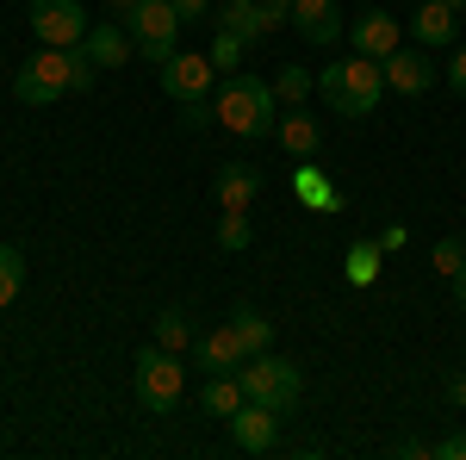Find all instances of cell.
<instances>
[{
  "instance_id": "cell-1",
  "label": "cell",
  "mask_w": 466,
  "mask_h": 460,
  "mask_svg": "<svg viewBox=\"0 0 466 460\" xmlns=\"http://www.w3.org/2000/svg\"><path fill=\"white\" fill-rule=\"evenodd\" d=\"M218 125H224L230 138H243V143H261L280 125V94H274V81H261V75H249V69H230L224 87H218Z\"/></svg>"
},
{
  "instance_id": "cell-2",
  "label": "cell",
  "mask_w": 466,
  "mask_h": 460,
  "mask_svg": "<svg viewBox=\"0 0 466 460\" xmlns=\"http://www.w3.org/2000/svg\"><path fill=\"white\" fill-rule=\"evenodd\" d=\"M318 94L336 118H373L380 94H386V69L373 56H342V63L318 69Z\"/></svg>"
},
{
  "instance_id": "cell-3",
  "label": "cell",
  "mask_w": 466,
  "mask_h": 460,
  "mask_svg": "<svg viewBox=\"0 0 466 460\" xmlns=\"http://www.w3.org/2000/svg\"><path fill=\"white\" fill-rule=\"evenodd\" d=\"M131 386H137V404H144V411L168 417L180 398H187V367H180L175 349L149 342V349H137V361H131Z\"/></svg>"
},
{
  "instance_id": "cell-4",
  "label": "cell",
  "mask_w": 466,
  "mask_h": 460,
  "mask_svg": "<svg viewBox=\"0 0 466 460\" xmlns=\"http://www.w3.org/2000/svg\"><path fill=\"white\" fill-rule=\"evenodd\" d=\"M237 380H243V392H249L255 404H268V411H299V398H305V373H299V361H287V354H249L243 367H237Z\"/></svg>"
},
{
  "instance_id": "cell-5",
  "label": "cell",
  "mask_w": 466,
  "mask_h": 460,
  "mask_svg": "<svg viewBox=\"0 0 466 460\" xmlns=\"http://www.w3.org/2000/svg\"><path fill=\"white\" fill-rule=\"evenodd\" d=\"M13 94H19V107H56L63 94H75V69H69V50H37L19 63L13 75Z\"/></svg>"
},
{
  "instance_id": "cell-6",
  "label": "cell",
  "mask_w": 466,
  "mask_h": 460,
  "mask_svg": "<svg viewBox=\"0 0 466 460\" xmlns=\"http://www.w3.org/2000/svg\"><path fill=\"white\" fill-rule=\"evenodd\" d=\"M118 26L131 32V44H137V56H144L149 69H162L180 50V13L168 0H144V6H137L131 19H118Z\"/></svg>"
},
{
  "instance_id": "cell-7",
  "label": "cell",
  "mask_w": 466,
  "mask_h": 460,
  "mask_svg": "<svg viewBox=\"0 0 466 460\" xmlns=\"http://www.w3.org/2000/svg\"><path fill=\"white\" fill-rule=\"evenodd\" d=\"M87 6L81 0H32V32L37 44H50V50H75L81 37H87Z\"/></svg>"
},
{
  "instance_id": "cell-8",
  "label": "cell",
  "mask_w": 466,
  "mask_h": 460,
  "mask_svg": "<svg viewBox=\"0 0 466 460\" xmlns=\"http://www.w3.org/2000/svg\"><path fill=\"white\" fill-rule=\"evenodd\" d=\"M162 94H168V100H206V94H212V56H199V50H175V56H168V63H162Z\"/></svg>"
},
{
  "instance_id": "cell-9",
  "label": "cell",
  "mask_w": 466,
  "mask_h": 460,
  "mask_svg": "<svg viewBox=\"0 0 466 460\" xmlns=\"http://www.w3.org/2000/svg\"><path fill=\"white\" fill-rule=\"evenodd\" d=\"M380 69H386V87H392V94H404V100L430 94L435 81H441V69H435L430 56H423V44H417V50H410V44H398L392 56L380 63Z\"/></svg>"
},
{
  "instance_id": "cell-10",
  "label": "cell",
  "mask_w": 466,
  "mask_h": 460,
  "mask_svg": "<svg viewBox=\"0 0 466 460\" xmlns=\"http://www.w3.org/2000/svg\"><path fill=\"white\" fill-rule=\"evenodd\" d=\"M212 26H230L237 37L261 44V37H274L280 26H287V6H268V0H224Z\"/></svg>"
},
{
  "instance_id": "cell-11",
  "label": "cell",
  "mask_w": 466,
  "mask_h": 460,
  "mask_svg": "<svg viewBox=\"0 0 466 460\" xmlns=\"http://www.w3.org/2000/svg\"><path fill=\"white\" fill-rule=\"evenodd\" d=\"M230 442H237L243 455H268V448L280 442V411H268V404L243 398L237 417H230Z\"/></svg>"
},
{
  "instance_id": "cell-12",
  "label": "cell",
  "mask_w": 466,
  "mask_h": 460,
  "mask_svg": "<svg viewBox=\"0 0 466 460\" xmlns=\"http://www.w3.org/2000/svg\"><path fill=\"white\" fill-rule=\"evenodd\" d=\"M193 361H199L206 373H237V367L249 361V349H243V336H237V323L224 318V323H212L206 336H193Z\"/></svg>"
},
{
  "instance_id": "cell-13",
  "label": "cell",
  "mask_w": 466,
  "mask_h": 460,
  "mask_svg": "<svg viewBox=\"0 0 466 460\" xmlns=\"http://www.w3.org/2000/svg\"><path fill=\"white\" fill-rule=\"evenodd\" d=\"M349 37H355V56H373V63H386L398 44H404V26H398L386 6H367L355 26H349Z\"/></svg>"
},
{
  "instance_id": "cell-14",
  "label": "cell",
  "mask_w": 466,
  "mask_h": 460,
  "mask_svg": "<svg viewBox=\"0 0 466 460\" xmlns=\"http://www.w3.org/2000/svg\"><path fill=\"white\" fill-rule=\"evenodd\" d=\"M287 26L305 37V44H318V50H329L336 37L349 32V26H342V6H336V0H292V19H287Z\"/></svg>"
},
{
  "instance_id": "cell-15",
  "label": "cell",
  "mask_w": 466,
  "mask_h": 460,
  "mask_svg": "<svg viewBox=\"0 0 466 460\" xmlns=\"http://www.w3.org/2000/svg\"><path fill=\"white\" fill-rule=\"evenodd\" d=\"M212 193H218V212H249L255 193H261V169L255 162H218Z\"/></svg>"
},
{
  "instance_id": "cell-16",
  "label": "cell",
  "mask_w": 466,
  "mask_h": 460,
  "mask_svg": "<svg viewBox=\"0 0 466 460\" xmlns=\"http://www.w3.org/2000/svg\"><path fill=\"white\" fill-rule=\"evenodd\" d=\"M81 50H87L100 69H125V63L137 56V44H131V32H125L118 19H94V26H87V37H81Z\"/></svg>"
},
{
  "instance_id": "cell-17",
  "label": "cell",
  "mask_w": 466,
  "mask_h": 460,
  "mask_svg": "<svg viewBox=\"0 0 466 460\" xmlns=\"http://www.w3.org/2000/svg\"><path fill=\"white\" fill-rule=\"evenodd\" d=\"M274 138H280V149H287L292 162H311V156L323 149V125H318V112L292 107V112H280V125H274Z\"/></svg>"
},
{
  "instance_id": "cell-18",
  "label": "cell",
  "mask_w": 466,
  "mask_h": 460,
  "mask_svg": "<svg viewBox=\"0 0 466 460\" xmlns=\"http://www.w3.org/2000/svg\"><path fill=\"white\" fill-rule=\"evenodd\" d=\"M292 199H299V206H311V212H342V187L318 169V156L292 169Z\"/></svg>"
},
{
  "instance_id": "cell-19",
  "label": "cell",
  "mask_w": 466,
  "mask_h": 460,
  "mask_svg": "<svg viewBox=\"0 0 466 460\" xmlns=\"http://www.w3.org/2000/svg\"><path fill=\"white\" fill-rule=\"evenodd\" d=\"M410 26H417V44L423 50H448L454 32H461V13H448L441 0H417V19Z\"/></svg>"
},
{
  "instance_id": "cell-20",
  "label": "cell",
  "mask_w": 466,
  "mask_h": 460,
  "mask_svg": "<svg viewBox=\"0 0 466 460\" xmlns=\"http://www.w3.org/2000/svg\"><path fill=\"white\" fill-rule=\"evenodd\" d=\"M243 398H249V392H243V380H237V373H206V386H199V411H206V417H224V424H230Z\"/></svg>"
},
{
  "instance_id": "cell-21",
  "label": "cell",
  "mask_w": 466,
  "mask_h": 460,
  "mask_svg": "<svg viewBox=\"0 0 466 460\" xmlns=\"http://www.w3.org/2000/svg\"><path fill=\"white\" fill-rule=\"evenodd\" d=\"M380 261H386V249L373 243V237H360V243H349V255H342V281L349 286H373L380 281Z\"/></svg>"
},
{
  "instance_id": "cell-22",
  "label": "cell",
  "mask_w": 466,
  "mask_h": 460,
  "mask_svg": "<svg viewBox=\"0 0 466 460\" xmlns=\"http://www.w3.org/2000/svg\"><path fill=\"white\" fill-rule=\"evenodd\" d=\"M230 323H237V336H243V349H249V354H268V349H274V318H268V312L237 305V312H230Z\"/></svg>"
},
{
  "instance_id": "cell-23",
  "label": "cell",
  "mask_w": 466,
  "mask_h": 460,
  "mask_svg": "<svg viewBox=\"0 0 466 460\" xmlns=\"http://www.w3.org/2000/svg\"><path fill=\"white\" fill-rule=\"evenodd\" d=\"M311 87H318V75L305 69V63H280V75H274L280 107H305V100H311Z\"/></svg>"
},
{
  "instance_id": "cell-24",
  "label": "cell",
  "mask_w": 466,
  "mask_h": 460,
  "mask_svg": "<svg viewBox=\"0 0 466 460\" xmlns=\"http://www.w3.org/2000/svg\"><path fill=\"white\" fill-rule=\"evenodd\" d=\"M193 336H199V330H193V318H187L180 305H168V312L156 318V342H162V349L187 354V349H193Z\"/></svg>"
},
{
  "instance_id": "cell-25",
  "label": "cell",
  "mask_w": 466,
  "mask_h": 460,
  "mask_svg": "<svg viewBox=\"0 0 466 460\" xmlns=\"http://www.w3.org/2000/svg\"><path fill=\"white\" fill-rule=\"evenodd\" d=\"M206 56H212V69H243V56H249V37H237L230 26H218V32H212V50H206Z\"/></svg>"
},
{
  "instance_id": "cell-26",
  "label": "cell",
  "mask_w": 466,
  "mask_h": 460,
  "mask_svg": "<svg viewBox=\"0 0 466 460\" xmlns=\"http://www.w3.org/2000/svg\"><path fill=\"white\" fill-rule=\"evenodd\" d=\"M19 286H25V255L13 243H0V312L19 299Z\"/></svg>"
},
{
  "instance_id": "cell-27",
  "label": "cell",
  "mask_w": 466,
  "mask_h": 460,
  "mask_svg": "<svg viewBox=\"0 0 466 460\" xmlns=\"http://www.w3.org/2000/svg\"><path fill=\"white\" fill-rule=\"evenodd\" d=\"M249 212H224L218 218V249H224V255H243V249H249Z\"/></svg>"
},
{
  "instance_id": "cell-28",
  "label": "cell",
  "mask_w": 466,
  "mask_h": 460,
  "mask_svg": "<svg viewBox=\"0 0 466 460\" xmlns=\"http://www.w3.org/2000/svg\"><path fill=\"white\" fill-rule=\"evenodd\" d=\"M430 261H435V274H441V281H454V274L466 268V237H435Z\"/></svg>"
},
{
  "instance_id": "cell-29",
  "label": "cell",
  "mask_w": 466,
  "mask_h": 460,
  "mask_svg": "<svg viewBox=\"0 0 466 460\" xmlns=\"http://www.w3.org/2000/svg\"><path fill=\"white\" fill-rule=\"evenodd\" d=\"M180 125H187V131H206V125H218V100H180Z\"/></svg>"
},
{
  "instance_id": "cell-30",
  "label": "cell",
  "mask_w": 466,
  "mask_h": 460,
  "mask_svg": "<svg viewBox=\"0 0 466 460\" xmlns=\"http://www.w3.org/2000/svg\"><path fill=\"white\" fill-rule=\"evenodd\" d=\"M441 81H448V87H454V94L466 100V44L454 50V56H448V63H441Z\"/></svg>"
},
{
  "instance_id": "cell-31",
  "label": "cell",
  "mask_w": 466,
  "mask_h": 460,
  "mask_svg": "<svg viewBox=\"0 0 466 460\" xmlns=\"http://www.w3.org/2000/svg\"><path fill=\"white\" fill-rule=\"evenodd\" d=\"M435 460H466V429L441 435V442H435Z\"/></svg>"
},
{
  "instance_id": "cell-32",
  "label": "cell",
  "mask_w": 466,
  "mask_h": 460,
  "mask_svg": "<svg viewBox=\"0 0 466 460\" xmlns=\"http://www.w3.org/2000/svg\"><path fill=\"white\" fill-rule=\"evenodd\" d=\"M168 6L180 13V26H187V19H212V0H168Z\"/></svg>"
},
{
  "instance_id": "cell-33",
  "label": "cell",
  "mask_w": 466,
  "mask_h": 460,
  "mask_svg": "<svg viewBox=\"0 0 466 460\" xmlns=\"http://www.w3.org/2000/svg\"><path fill=\"white\" fill-rule=\"evenodd\" d=\"M404 237H410L404 224H380V237H373V243H380V249H386V255H392V249H404Z\"/></svg>"
},
{
  "instance_id": "cell-34",
  "label": "cell",
  "mask_w": 466,
  "mask_h": 460,
  "mask_svg": "<svg viewBox=\"0 0 466 460\" xmlns=\"http://www.w3.org/2000/svg\"><path fill=\"white\" fill-rule=\"evenodd\" d=\"M392 455H404V460H430L435 448H430V442H417V435H404V442H398Z\"/></svg>"
},
{
  "instance_id": "cell-35",
  "label": "cell",
  "mask_w": 466,
  "mask_h": 460,
  "mask_svg": "<svg viewBox=\"0 0 466 460\" xmlns=\"http://www.w3.org/2000/svg\"><path fill=\"white\" fill-rule=\"evenodd\" d=\"M448 404H461V411H466V373H448Z\"/></svg>"
},
{
  "instance_id": "cell-36",
  "label": "cell",
  "mask_w": 466,
  "mask_h": 460,
  "mask_svg": "<svg viewBox=\"0 0 466 460\" xmlns=\"http://www.w3.org/2000/svg\"><path fill=\"white\" fill-rule=\"evenodd\" d=\"M137 6H144V0H112V19H131Z\"/></svg>"
},
{
  "instance_id": "cell-37",
  "label": "cell",
  "mask_w": 466,
  "mask_h": 460,
  "mask_svg": "<svg viewBox=\"0 0 466 460\" xmlns=\"http://www.w3.org/2000/svg\"><path fill=\"white\" fill-rule=\"evenodd\" d=\"M448 286H454V305H461V312H466V268H461V274H454V281H448Z\"/></svg>"
},
{
  "instance_id": "cell-38",
  "label": "cell",
  "mask_w": 466,
  "mask_h": 460,
  "mask_svg": "<svg viewBox=\"0 0 466 460\" xmlns=\"http://www.w3.org/2000/svg\"><path fill=\"white\" fill-rule=\"evenodd\" d=\"M441 6H448V13H466V0H441Z\"/></svg>"
},
{
  "instance_id": "cell-39",
  "label": "cell",
  "mask_w": 466,
  "mask_h": 460,
  "mask_svg": "<svg viewBox=\"0 0 466 460\" xmlns=\"http://www.w3.org/2000/svg\"><path fill=\"white\" fill-rule=\"evenodd\" d=\"M268 6H287V13H292V0H268Z\"/></svg>"
},
{
  "instance_id": "cell-40",
  "label": "cell",
  "mask_w": 466,
  "mask_h": 460,
  "mask_svg": "<svg viewBox=\"0 0 466 460\" xmlns=\"http://www.w3.org/2000/svg\"><path fill=\"white\" fill-rule=\"evenodd\" d=\"M410 6H417V0H410Z\"/></svg>"
}]
</instances>
